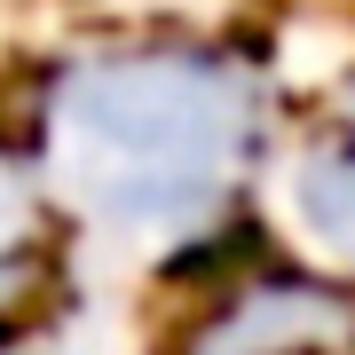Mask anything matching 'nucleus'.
Returning <instances> with one entry per match:
<instances>
[{"label":"nucleus","mask_w":355,"mask_h":355,"mask_svg":"<svg viewBox=\"0 0 355 355\" xmlns=\"http://www.w3.org/2000/svg\"><path fill=\"white\" fill-rule=\"evenodd\" d=\"M340 190H347V214H340V221H355V182H340Z\"/></svg>","instance_id":"f257e3e1"}]
</instances>
